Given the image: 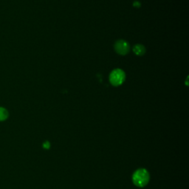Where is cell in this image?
Wrapping results in <instances>:
<instances>
[{
	"mask_svg": "<svg viewBox=\"0 0 189 189\" xmlns=\"http://www.w3.org/2000/svg\"><path fill=\"white\" fill-rule=\"evenodd\" d=\"M133 183L136 186L143 188L148 184L149 181V174L146 169H140L134 173L132 176Z\"/></svg>",
	"mask_w": 189,
	"mask_h": 189,
	"instance_id": "1",
	"label": "cell"
},
{
	"mask_svg": "<svg viewBox=\"0 0 189 189\" xmlns=\"http://www.w3.org/2000/svg\"><path fill=\"white\" fill-rule=\"evenodd\" d=\"M125 80V73L123 70L117 69L111 72L109 81L113 86H119L123 84Z\"/></svg>",
	"mask_w": 189,
	"mask_h": 189,
	"instance_id": "2",
	"label": "cell"
},
{
	"mask_svg": "<svg viewBox=\"0 0 189 189\" xmlns=\"http://www.w3.org/2000/svg\"><path fill=\"white\" fill-rule=\"evenodd\" d=\"M114 50L118 54L126 55L130 50L129 43L124 40H118L114 44Z\"/></svg>",
	"mask_w": 189,
	"mask_h": 189,
	"instance_id": "3",
	"label": "cell"
},
{
	"mask_svg": "<svg viewBox=\"0 0 189 189\" xmlns=\"http://www.w3.org/2000/svg\"><path fill=\"white\" fill-rule=\"evenodd\" d=\"M134 53L137 56H143L146 52V48L142 45H136L133 47Z\"/></svg>",
	"mask_w": 189,
	"mask_h": 189,
	"instance_id": "4",
	"label": "cell"
},
{
	"mask_svg": "<svg viewBox=\"0 0 189 189\" xmlns=\"http://www.w3.org/2000/svg\"><path fill=\"white\" fill-rule=\"evenodd\" d=\"M9 116L8 110L3 107H0V121H5Z\"/></svg>",
	"mask_w": 189,
	"mask_h": 189,
	"instance_id": "5",
	"label": "cell"
}]
</instances>
